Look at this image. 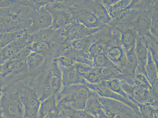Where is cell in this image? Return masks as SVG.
<instances>
[]
</instances>
